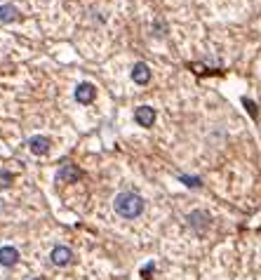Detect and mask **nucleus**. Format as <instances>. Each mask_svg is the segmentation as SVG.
Segmentation results:
<instances>
[{
    "label": "nucleus",
    "mask_w": 261,
    "mask_h": 280,
    "mask_svg": "<svg viewBox=\"0 0 261 280\" xmlns=\"http://www.w3.org/2000/svg\"><path fill=\"white\" fill-rule=\"evenodd\" d=\"M49 259H52L55 266H68L73 259V252L68 247H64V245H57L55 250H52V254H49Z\"/></svg>",
    "instance_id": "5"
},
{
    "label": "nucleus",
    "mask_w": 261,
    "mask_h": 280,
    "mask_svg": "<svg viewBox=\"0 0 261 280\" xmlns=\"http://www.w3.org/2000/svg\"><path fill=\"white\" fill-rule=\"evenodd\" d=\"M132 80L137 83V85H146V83L151 80V71H148V66H146L144 61L134 64V68H132Z\"/></svg>",
    "instance_id": "7"
},
{
    "label": "nucleus",
    "mask_w": 261,
    "mask_h": 280,
    "mask_svg": "<svg viewBox=\"0 0 261 280\" xmlns=\"http://www.w3.org/2000/svg\"><path fill=\"white\" fill-rule=\"evenodd\" d=\"M113 207H116V212L120 214V217H125V219H137V217L144 212V198L125 191V193H120L116 198Z\"/></svg>",
    "instance_id": "1"
},
{
    "label": "nucleus",
    "mask_w": 261,
    "mask_h": 280,
    "mask_svg": "<svg viewBox=\"0 0 261 280\" xmlns=\"http://www.w3.org/2000/svg\"><path fill=\"white\" fill-rule=\"evenodd\" d=\"M49 146H52V141L47 139V137H31L29 141H26V148H29L33 156H45V153L49 151Z\"/></svg>",
    "instance_id": "2"
},
{
    "label": "nucleus",
    "mask_w": 261,
    "mask_h": 280,
    "mask_svg": "<svg viewBox=\"0 0 261 280\" xmlns=\"http://www.w3.org/2000/svg\"><path fill=\"white\" fill-rule=\"evenodd\" d=\"M36 280H43V278H36Z\"/></svg>",
    "instance_id": "14"
},
{
    "label": "nucleus",
    "mask_w": 261,
    "mask_h": 280,
    "mask_svg": "<svg viewBox=\"0 0 261 280\" xmlns=\"http://www.w3.org/2000/svg\"><path fill=\"white\" fill-rule=\"evenodd\" d=\"M94 85L92 83H80L78 85V90H75V99H78L80 104H90L92 99H94Z\"/></svg>",
    "instance_id": "8"
},
{
    "label": "nucleus",
    "mask_w": 261,
    "mask_h": 280,
    "mask_svg": "<svg viewBox=\"0 0 261 280\" xmlns=\"http://www.w3.org/2000/svg\"><path fill=\"white\" fill-rule=\"evenodd\" d=\"M19 259V252L17 247H12V245H5V247H0V264L3 266H14Z\"/></svg>",
    "instance_id": "9"
},
{
    "label": "nucleus",
    "mask_w": 261,
    "mask_h": 280,
    "mask_svg": "<svg viewBox=\"0 0 261 280\" xmlns=\"http://www.w3.org/2000/svg\"><path fill=\"white\" fill-rule=\"evenodd\" d=\"M7 186H12V174L7 170H0V189H7Z\"/></svg>",
    "instance_id": "11"
},
{
    "label": "nucleus",
    "mask_w": 261,
    "mask_h": 280,
    "mask_svg": "<svg viewBox=\"0 0 261 280\" xmlns=\"http://www.w3.org/2000/svg\"><path fill=\"white\" fill-rule=\"evenodd\" d=\"M210 214L207 212H202V210H195V212H191L189 214V226L193 228V231H198V233H202L210 226Z\"/></svg>",
    "instance_id": "3"
},
{
    "label": "nucleus",
    "mask_w": 261,
    "mask_h": 280,
    "mask_svg": "<svg viewBox=\"0 0 261 280\" xmlns=\"http://www.w3.org/2000/svg\"><path fill=\"white\" fill-rule=\"evenodd\" d=\"M19 17L14 5H0V21H14Z\"/></svg>",
    "instance_id": "10"
},
{
    "label": "nucleus",
    "mask_w": 261,
    "mask_h": 280,
    "mask_svg": "<svg viewBox=\"0 0 261 280\" xmlns=\"http://www.w3.org/2000/svg\"><path fill=\"white\" fill-rule=\"evenodd\" d=\"M80 177H83V172H80L75 165L64 163V165H61V170H59V174H57V182H68V184H73V182H78Z\"/></svg>",
    "instance_id": "4"
},
{
    "label": "nucleus",
    "mask_w": 261,
    "mask_h": 280,
    "mask_svg": "<svg viewBox=\"0 0 261 280\" xmlns=\"http://www.w3.org/2000/svg\"><path fill=\"white\" fill-rule=\"evenodd\" d=\"M243 104H245V106H247V111H249V113H252V116L256 118V106H254V101H249V99L245 97V99H243Z\"/></svg>",
    "instance_id": "13"
},
{
    "label": "nucleus",
    "mask_w": 261,
    "mask_h": 280,
    "mask_svg": "<svg viewBox=\"0 0 261 280\" xmlns=\"http://www.w3.org/2000/svg\"><path fill=\"white\" fill-rule=\"evenodd\" d=\"M179 179H181V182L186 184V186H191V189H198V186H200V184H202L198 177H186V174H181V177H179Z\"/></svg>",
    "instance_id": "12"
},
{
    "label": "nucleus",
    "mask_w": 261,
    "mask_h": 280,
    "mask_svg": "<svg viewBox=\"0 0 261 280\" xmlns=\"http://www.w3.org/2000/svg\"><path fill=\"white\" fill-rule=\"evenodd\" d=\"M134 120L139 122L141 128H151L153 122H155V109H151V106H139V109L134 111Z\"/></svg>",
    "instance_id": "6"
}]
</instances>
